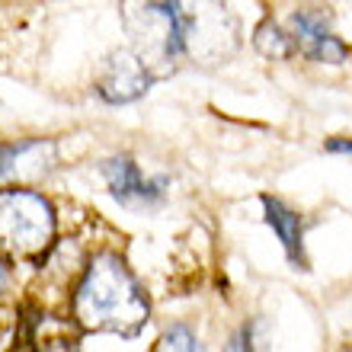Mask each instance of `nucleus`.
I'll list each match as a JSON object with an SVG mask.
<instances>
[{"mask_svg":"<svg viewBox=\"0 0 352 352\" xmlns=\"http://www.w3.org/2000/svg\"><path fill=\"white\" fill-rule=\"evenodd\" d=\"M74 314L87 330L135 333L148 320V301L138 282L116 256H100L87 269L74 295Z\"/></svg>","mask_w":352,"mask_h":352,"instance_id":"nucleus-1","label":"nucleus"},{"mask_svg":"<svg viewBox=\"0 0 352 352\" xmlns=\"http://www.w3.org/2000/svg\"><path fill=\"white\" fill-rule=\"evenodd\" d=\"M55 237L52 205L29 189H0V250L36 256Z\"/></svg>","mask_w":352,"mask_h":352,"instance_id":"nucleus-2","label":"nucleus"},{"mask_svg":"<svg viewBox=\"0 0 352 352\" xmlns=\"http://www.w3.org/2000/svg\"><path fill=\"white\" fill-rule=\"evenodd\" d=\"M285 32L292 42V52H298V55L327 61V65L349 61V45L330 32V19L324 10H298Z\"/></svg>","mask_w":352,"mask_h":352,"instance_id":"nucleus-3","label":"nucleus"},{"mask_svg":"<svg viewBox=\"0 0 352 352\" xmlns=\"http://www.w3.org/2000/svg\"><path fill=\"white\" fill-rule=\"evenodd\" d=\"M106 179H109L112 195L122 205H151L167 192V176L157 179H144L138 164L129 157H116L106 164Z\"/></svg>","mask_w":352,"mask_h":352,"instance_id":"nucleus-4","label":"nucleus"},{"mask_svg":"<svg viewBox=\"0 0 352 352\" xmlns=\"http://www.w3.org/2000/svg\"><path fill=\"white\" fill-rule=\"evenodd\" d=\"M148 87H151V74L144 71V61L138 55H131V52L112 55V61L106 65V74L100 80L102 100H109V102L138 100Z\"/></svg>","mask_w":352,"mask_h":352,"instance_id":"nucleus-5","label":"nucleus"},{"mask_svg":"<svg viewBox=\"0 0 352 352\" xmlns=\"http://www.w3.org/2000/svg\"><path fill=\"white\" fill-rule=\"evenodd\" d=\"M263 212H266V221L269 228L276 231V237L282 241V247H285L288 260L295 263V266H305V243H301V237H305V231H301V214L295 212V208H288L282 199H276V195H263Z\"/></svg>","mask_w":352,"mask_h":352,"instance_id":"nucleus-6","label":"nucleus"},{"mask_svg":"<svg viewBox=\"0 0 352 352\" xmlns=\"http://www.w3.org/2000/svg\"><path fill=\"white\" fill-rule=\"evenodd\" d=\"M256 48H260L263 55H269V58L295 55V52H292V42H288V32L285 29H278L276 23H269V19L256 29Z\"/></svg>","mask_w":352,"mask_h":352,"instance_id":"nucleus-7","label":"nucleus"},{"mask_svg":"<svg viewBox=\"0 0 352 352\" xmlns=\"http://www.w3.org/2000/svg\"><path fill=\"white\" fill-rule=\"evenodd\" d=\"M160 352H205L202 340L189 330V327L176 324L164 333V343H160Z\"/></svg>","mask_w":352,"mask_h":352,"instance_id":"nucleus-8","label":"nucleus"},{"mask_svg":"<svg viewBox=\"0 0 352 352\" xmlns=\"http://www.w3.org/2000/svg\"><path fill=\"white\" fill-rule=\"evenodd\" d=\"M224 352H253V330L250 327H241V330L231 336V343L224 346Z\"/></svg>","mask_w":352,"mask_h":352,"instance_id":"nucleus-9","label":"nucleus"},{"mask_svg":"<svg viewBox=\"0 0 352 352\" xmlns=\"http://www.w3.org/2000/svg\"><path fill=\"white\" fill-rule=\"evenodd\" d=\"M327 151H330V154H352V141L349 138H330L327 141Z\"/></svg>","mask_w":352,"mask_h":352,"instance_id":"nucleus-10","label":"nucleus"},{"mask_svg":"<svg viewBox=\"0 0 352 352\" xmlns=\"http://www.w3.org/2000/svg\"><path fill=\"white\" fill-rule=\"evenodd\" d=\"M0 285H3V269H0Z\"/></svg>","mask_w":352,"mask_h":352,"instance_id":"nucleus-11","label":"nucleus"}]
</instances>
